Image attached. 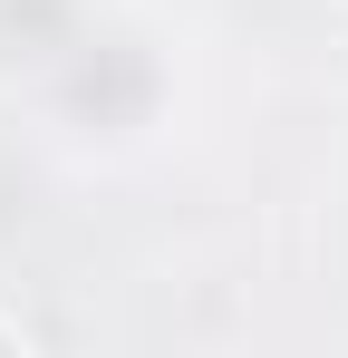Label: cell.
Returning a JSON list of instances; mask_svg holds the SVG:
<instances>
[{"label": "cell", "mask_w": 348, "mask_h": 358, "mask_svg": "<svg viewBox=\"0 0 348 358\" xmlns=\"http://www.w3.org/2000/svg\"><path fill=\"white\" fill-rule=\"evenodd\" d=\"M29 349H39V329H29L20 310H0V358H29Z\"/></svg>", "instance_id": "obj_1"}]
</instances>
